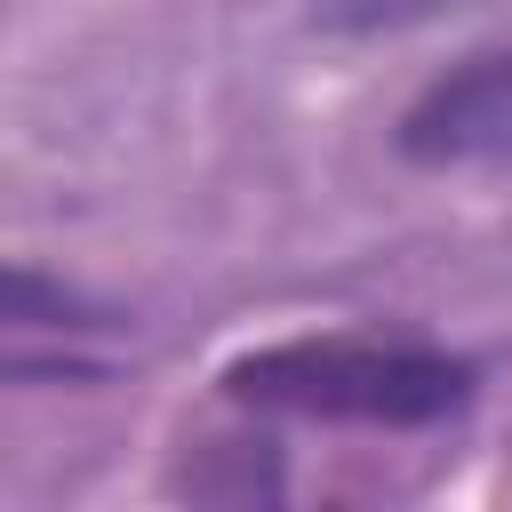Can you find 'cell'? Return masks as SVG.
Masks as SVG:
<instances>
[{
	"label": "cell",
	"instance_id": "1",
	"mask_svg": "<svg viewBox=\"0 0 512 512\" xmlns=\"http://www.w3.org/2000/svg\"><path fill=\"white\" fill-rule=\"evenodd\" d=\"M472 360L432 352V344H360V336H296L240 352L224 368V392L240 408L272 416H328V424H440L472 400Z\"/></svg>",
	"mask_w": 512,
	"mask_h": 512
},
{
	"label": "cell",
	"instance_id": "2",
	"mask_svg": "<svg viewBox=\"0 0 512 512\" xmlns=\"http://www.w3.org/2000/svg\"><path fill=\"white\" fill-rule=\"evenodd\" d=\"M400 152L424 168L512 152V48H488V56H464L456 72H440L400 112Z\"/></svg>",
	"mask_w": 512,
	"mask_h": 512
}]
</instances>
